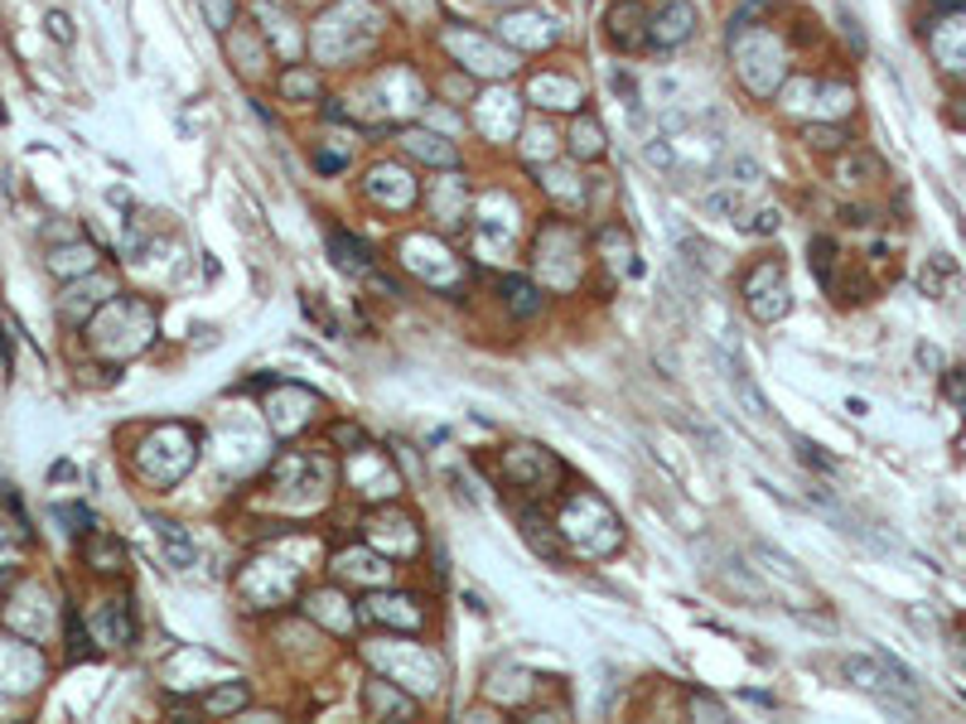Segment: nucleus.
I'll list each match as a JSON object with an SVG mask.
<instances>
[{
  "instance_id": "27",
  "label": "nucleus",
  "mask_w": 966,
  "mask_h": 724,
  "mask_svg": "<svg viewBox=\"0 0 966 724\" xmlns=\"http://www.w3.org/2000/svg\"><path fill=\"white\" fill-rule=\"evenodd\" d=\"M49 34H54L59 44H73V30H69V15H63V10H54V15H49Z\"/></svg>"
},
{
  "instance_id": "25",
  "label": "nucleus",
  "mask_w": 966,
  "mask_h": 724,
  "mask_svg": "<svg viewBox=\"0 0 966 724\" xmlns=\"http://www.w3.org/2000/svg\"><path fill=\"white\" fill-rule=\"evenodd\" d=\"M798 459H802L807 469H822V473H831V469H837V459H827V454L817 450L812 440H798Z\"/></svg>"
},
{
  "instance_id": "15",
  "label": "nucleus",
  "mask_w": 966,
  "mask_h": 724,
  "mask_svg": "<svg viewBox=\"0 0 966 724\" xmlns=\"http://www.w3.org/2000/svg\"><path fill=\"white\" fill-rule=\"evenodd\" d=\"M363 613H367V618H392V623L402 618L406 628H420V618H426V613L416 609V599H406V595H396V599H392V595H373Z\"/></svg>"
},
{
  "instance_id": "17",
  "label": "nucleus",
  "mask_w": 966,
  "mask_h": 724,
  "mask_svg": "<svg viewBox=\"0 0 966 724\" xmlns=\"http://www.w3.org/2000/svg\"><path fill=\"white\" fill-rule=\"evenodd\" d=\"M571 150H575V155H585V160H600V155H604V126L594 122V116H580V122H575Z\"/></svg>"
},
{
  "instance_id": "12",
  "label": "nucleus",
  "mask_w": 966,
  "mask_h": 724,
  "mask_svg": "<svg viewBox=\"0 0 966 724\" xmlns=\"http://www.w3.org/2000/svg\"><path fill=\"white\" fill-rule=\"evenodd\" d=\"M494 290H498V300L508 305L518 319H527V314H537L541 309V295H537V285H527V281H518V275H498L494 281Z\"/></svg>"
},
{
  "instance_id": "24",
  "label": "nucleus",
  "mask_w": 966,
  "mask_h": 724,
  "mask_svg": "<svg viewBox=\"0 0 966 724\" xmlns=\"http://www.w3.org/2000/svg\"><path fill=\"white\" fill-rule=\"evenodd\" d=\"M831 261H837V246L817 237V242H812V271L822 275V281H831Z\"/></svg>"
},
{
  "instance_id": "16",
  "label": "nucleus",
  "mask_w": 966,
  "mask_h": 724,
  "mask_svg": "<svg viewBox=\"0 0 966 724\" xmlns=\"http://www.w3.org/2000/svg\"><path fill=\"white\" fill-rule=\"evenodd\" d=\"M402 145H406L412 155H420V160H430V165H445V169H455V165H459L455 145H445L440 136H426V130H406Z\"/></svg>"
},
{
  "instance_id": "11",
  "label": "nucleus",
  "mask_w": 966,
  "mask_h": 724,
  "mask_svg": "<svg viewBox=\"0 0 966 724\" xmlns=\"http://www.w3.org/2000/svg\"><path fill=\"white\" fill-rule=\"evenodd\" d=\"M725 363V377H730V391H735V401H745L754 416H769V397L759 391V381L749 377V367L739 363V358H720Z\"/></svg>"
},
{
  "instance_id": "1",
  "label": "nucleus",
  "mask_w": 966,
  "mask_h": 724,
  "mask_svg": "<svg viewBox=\"0 0 966 724\" xmlns=\"http://www.w3.org/2000/svg\"><path fill=\"white\" fill-rule=\"evenodd\" d=\"M845 676L890 710H899V705L913 710V671L890 662V657H845Z\"/></svg>"
},
{
  "instance_id": "21",
  "label": "nucleus",
  "mask_w": 966,
  "mask_h": 724,
  "mask_svg": "<svg viewBox=\"0 0 966 724\" xmlns=\"http://www.w3.org/2000/svg\"><path fill=\"white\" fill-rule=\"evenodd\" d=\"M802 140L812 145V150H827V155L845 150V130H841V126H807V130H802Z\"/></svg>"
},
{
  "instance_id": "9",
  "label": "nucleus",
  "mask_w": 966,
  "mask_h": 724,
  "mask_svg": "<svg viewBox=\"0 0 966 724\" xmlns=\"http://www.w3.org/2000/svg\"><path fill=\"white\" fill-rule=\"evenodd\" d=\"M83 560H87L97 575H122V570H126V550H122V542H116V536H107V532H87Z\"/></svg>"
},
{
  "instance_id": "20",
  "label": "nucleus",
  "mask_w": 966,
  "mask_h": 724,
  "mask_svg": "<svg viewBox=\"0 0 966 724\" xmlns=\"http://www.w3.org/2000/svg\"><path fill=\"white\" fill-rule=\"evenodd\" d=\"M281 92H285V97H295V102L314 97V92H320V73H314V69H290L281 77Z\"/></svg>"
},
{
  "instance_id": "23",
  "label": "nucleus",
  "mask_w": 966,
  "mask_h": 724,
  "mask_svg": "<svg viewBox=\"0 0 966 724\" xmlns=\"http://www.w3.org/2000/svg\"><path fill=\"white\" fill-rule=\"evenodd\" d=\"M943 391H947V401L966 416V367H952V373L943 377Z\"/></svg>"
},
{
  "instance_id": "7",
  "label": "nucleus",
  "mask_w": 966,
  "mask_h": 724,
  "mask_svg": "<svg viewBox=\"0 0 966 724\" xmlns=\"http://www.w3.org/2000/svg\"><path fill=\"white\" fill-rule=\"evenodd\" d=\"M97 638L107 642V648H131V638H136V623H131L126 599H107V604L97 609Z\"/></svg>"
},
{
  "instance_id": "22",
  "label": "nucleus",
  "mask_w": 966,
  "mask_h": 724,
  "mask_svg": "<svg viewBox=\"0 0 966 724\" xmlns=\"http://www.w3.org/2000/svg\"><path fill=\"white\" fill-rule=\"evenodd\" d=\"M739 228H749V232L769 237V232H778V228H783V218H778V208H759V213H754V218H739Z\"/></svg>"
},
{
  "instance_id": "2",
  "label": "nucleus",
  "mask_w": 966,
  "mask_h": 724,
  "mask_svg": "<svg viewBox=\"0 0 966 724\" xmlns=\"http://www.w3.org/2000/svg\"><path fill=\"white\" fill-rule=\"evenodd\" d=\"M745 305H749L754 319H764V324L783 319L788 314V271H783V261L769 256L745 275Z\"/></svg>"
},
{
  "instance_id": "18",
  "label": "nucleus",
  "mask_w": 966,
  "mask_h": 724,
  "mask_svg": "<svg viewBox=\"0 0 966 724\" xmlns=\"http://www.w3.org/2000/svg\"><path fill=\"white\" fill-rule=\"evenodd\" d=\"M518 517H522V536H527V542H532V550H537V556H547V560H551L561 546H555V536H547V522H541L532 507H522Z\"/></svg>"
},
{
  "instance_id": "8",
  "label": "nucleus",
  "mask_w": 966,
  "mask_h": 724,
  "mask_svg": "<svg viewBox=\"0 0 966 724\" xmlns=\"http://www.w3.org/2000/svg\"><path fill=\"white\" fill-rule=\"evenodd\" d=\"M155 536H160L165 565H175V570H194V565H198V546H194V536L184 532L179 522H155Z\"/></svg>"
},
{
  "instance_id": "26",
  "label": "nucleus",
  "mask_w": 966,
  "mask_h": 724,
  "mask_svg": "<svg viewBox=\"0 0 966 724\" xmlns=\"http://www.w3.org/2000/svg\"><path fill=\"white\" fill-rule=\"evenodd\" d=\"M692 715H710V720H730L720 701H706V695H692Z\"/></svg>"
},
{
  "instance_id": "6",
  "label": "nucleus",
  "mask_w": 966,
  "mask_h": 724,
  "mask_svg": "<svg viewBox=\"0 0 966 724\" xmlns=\"http://www.w3.org/2000/svg\"><path fill=\"white\" fill-rule=\"evenodd\" d=\"M609 39L619 49H643L647 44V24H643V6L638 0H619L614 15H609Z\"/></svg>"
},
{
  "instance_id": "4",
  "label": "nucleus",
  "mask_w": 966,
  "mask_h": 724,
  "mask_svg": "<svg viewBox=\"0 0 966 724\" xmlns=\"http://www.w3.org/2000/svg\"><path fill=\"white\" fill-rule=\"evenodd\" d=\"M107 300H112V281L92 271V275H77V281H69V295L59 300V314L69 324H87V314L102 309Z\"/></svg>"
},
{
  "instance_id": "10",
  "label": "nucleus",
  "mask_w": 966,
  "mask_h": 724,
  "mask_svg": "<svg viewBox=\"0 0 966 724\" xmlns=\"http://www.w3.org/2000/svg\"><path fill=\"white\" fill-rule=\"evenodd\" d=\"M49 271H54L59 281H77V275H92V271H97V252H92L87 242L59 246V252H49Z\"/></svg>"
},
{
  "instance_id": "13",
  "label": "nucleus",
  "mask_w": 966,
  "mask_h": 724,
  "mask_svg": "<svg viewBox=\"0 0 966 724\" xmlns=\"http://www.w3.org/2000/svg\"><path fill=\"white\" fill-rule=\"evenodd\" d=\"M329 252H334V266L349 271V275L373 271V252H367L363 242H353L349 232H329Z\"/></svg>"
},
{
  "instance_id": "3",
  "label": "nucleus",
  "mask_w": 966,
  "mask_h": 724,
  "mask_svg": "<svg viewBox=\"0 0 966 724\" xmlns=\"http://www.w3.org/2000/svg\"><path fill=\"white\" fill-rule=\"evenodd\" d=\"M502 464H508L512 483L527 493H551V479L561 473V464H555L547 450H537V444H512V450L502 454Z\"/></svg>"
},
{
  "instance_id": "19",
  "label": "nucleus",
  "mask_w": 966,
  "mask_h": 724,
  "mask_svg": "<svg viewBox=\"0 0 966 724\" xmlns=\"http://www.w3.org/2000/svg\"><path fill=\"white\" fill-rule=\"evenodd\" d=\"M247 705V686L242 681H232V686H222V691H214V695H204V715H232V710H242Z\"/></svg>"
},
{
  "instance_id": "5",
  "label": "nucleus",
  "mask_w": 966,
  "mask_h": 724,
  "mask_svg": "<svg viewBox=\"0 0 966 724\" xmlns=\"http://www.w3.org/2000/svg\"><path fill=\"white\" fill-rule=\"evenodd\" d=\"M692 24H696V10L686 6V0H667V6L653 15V24H647V39L663 44V49H677L682 39H692Z\"/></svg>"
},
{
  "instance_id": "14",
  "label": "nucleus",
  "mask_w": 966,
  "mask_h": 724,
  "mask_svg": "<svg viewBox=\"0 0 966 724\" xmlns=\"http://www.w3.org/2000/svg\"><path fill=\"white\" fill-rule=\"evenodd\" d=\"M367 710H373V720H387V715L412 720V715H416V705L406 701L402 691H392L387 681H367Z\"/></svg>"
}]
</instances>
